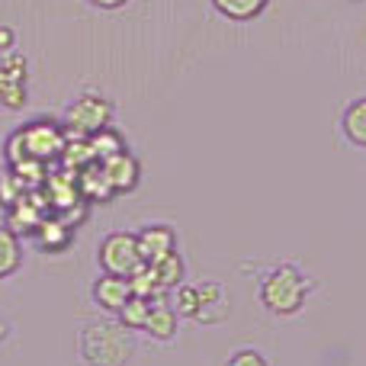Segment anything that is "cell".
I'll use <instances>...</instances> for the list:
<instances>
[{
    "instance_id": "15",
    "label": "cell",
    "mask_w": 366,
    "mask_h": 366,
    "mask_svg": "<svg viewBox=\"0 0 366 366\" xmlns=\"http://www.w3.org/2000/svg\"><path fill=\"white\" fill-rule=\"evenodd\" d=\"M19 267V238L10 228H0V280Z\"/></svg>"
},
{
    "instance_id": "22",
    "label": "cell",
    "mask_w": 366,
    "mask_h": 366,
    "mask_svg": "<svg viewBox=\"0 0 366 366\" xmlns=\"http://www.w3.org/2000/svg\"><path fill=\"white\" fill-rule=\"evenodd\" d=\"M228 366H267V360L257 350H238V354L228 360Z\"/></svg>"
},
{
    "instance_id": "3",
    "label": "cell",
    "mask_w": 366,
    "mask_h": 366,
    "mask_svg": "<svg viewBox=\"0 0 366 366\" xmlns=\"http://www.w3.org/2000/svg\"><path fill=\"white\" fill-rule=\"evenodd\" d=\"M109 113H113V107H109L103 97L84 94L81 100L68 109V116H64V126H61L64 139H90V135H97L100 129H107Z\"/></svg>"
},
{
    "instance_id": "16",
    "label": "cell",
    "mask_w": 366,
    "mask_h": 366,
    "mask_svg": "<svg viewBox=\"0 0 366 366\" xmlns=\"http://www.w3.org/2000/svg\"><path fill=\"white\" fill-rule=\"evenodd\" d=\"M148 309H152V299L132 296L119 312H116V315H119V325H122V328H145Z\"/></svg>"
},
{
    "instance_id": "23",
    "label": "cell",
    "mask_w": 366,
    "mask_h": 366,
    "mask_svg": "<svg viewBox=\"0 0 366 366\" xmlns=\"http://www.w3.org/2000/svg\"><path fill=\"white\" fill-rule=\"evenodd\" d=\"M13 45V29L10 26H0V49H10Z\"/></svg>"
},
{
    "instance_id": "2",
    "label": "cell",
    "mask_w": 366,
    "mask_h": 366,
    "mask_svg": "<svg viewBox=\"0 0 366 366\" xmlns=\"http://www.w3.org/2000/svg\"><path fill=\"white\" fill-rule=\"evenodd\" d=\"M305 292H309V280L296 270V267H280L260 286V299L270 312L277 315H292V312L302 309Z\"/></svg>"
},
{
    "instance_id": "4",
    "label": "cell",
    "mask_w": 366,
    "mask_h": 366,
    "mask_svg": "<svg viewBox=\"0 0 366 366\" xmlns=\"http://www.w3.org/2000/svg\"><path fill=\"white\" fill-rule=\"evenodd\" d=\"M145 264L139 254V234L132 232H113L100 244V267L116 277H132Z\"/></svg>"
},
{
    "instance_id": "1",
    "label": "cell",
    "mask_w": 366,
    "mask_h": 366,
    "mask_svg": "<svg viewBox=\"0 0 366 366\" xmlns=\"http://www.w3.org/2000/svg\"><path fill=\"white\" fill-rule=\"evenodd\" d=\"M81 354L90 366H122L132 354L126 328L116 322H100L84 328L81 335Z\"/></svg>"
},
{
    "instance_id": "20",
    "label": "cell",
    "mask_w": 366,
    "mask_h": 366,
    "mask_svg": "<svg viewBox=\"0 0 366 366\" xmlns=\"http://www.w3.org/2000/svg\"><path fill=\"white\" fill-rule=\"evenodd\" d=\"M177 312L187 318H196V312H199V290L196 286H183L177 292Z\"/></svg>"
},
{
    "instance_id": "10",
    "label": "cell",
    "mask_w": 366,
    "mask_h": 366,
    "mask_svg": "<svg viewBox=\"0 0 366 366\" xmlns=\"http://www.w3.org/2000/svg\"><path fill=\"white\" fill-rule=\"evenodd\" d=\"M145 331L154 341H171L174 331H177V312L167 309L164 302H154L152 299V309H148V318H145Z\"/></svg>"
},
{
    "instance_id": "11",
    "label": "cell",
    "mask_w": 366,
    "mask_h": 366,
    "mask_svg": "<svg viewBox=\"0 0 366 366\" xmlns=\"http://www.w3.org/2000/svg\"><path fill=\"white\" fill-rule=\"evenodd\" d=\"M148 270H152V277H154V283H158V290L164 292V290H174V286L180 283V277H183V260L177 257V251H171V254H164V257H158V260H148Z\"/></svg>"
},
{
    "instance_id": "14",
    "label": "cell",
    "mask_w": 366,
    "mask_h": 366,
    "mask_svg": "<svg viewBox=\"0 0 366 366\" xmlns=\"http://www.w3.org/2000/svg\"><path fill=\"white\" fill-rule=\"evenodd\" d=\"M215 10L228 19H254L267 10L270 0H212Z\"/></svg>"
},
{
    "instance_id": "5",
    "label": "cell",
    "mask_w": 366,
    "mask_h": 366,
    "mask_svg": "<svg viewBox=\"0 0 366 366\" xmlns=\"http://www.w3.org/2000/svg\"><path fill=\"white\" fill-rule=\"evenodd\" d=\"M19 145H23V158L36 161H51L64 152V129H58L55 122H29L26 129H19Z\"/></svg>"
},
{
    "instance_id": "8",
    "label": "cell",
    "mask_w": 366,
    "mask_h": 366,
    "mask_svg": "<svg viewBox=\"0 0 366 366\" xmlns=\"http://www.w3.org/2000/svg\"><path fill=\"white\" fill-rule=\"evenodd\" d=\"M174 244H177V234H174L167 225H148L145 232L139 234V254H142L145 264L148 260L164 257V254H171Z\"/></svg>"
},
{
    "instance_id": "21",
    "label": "cell",
    "mask_w": 366,
    "mask_h": 366,
    "mask_svg": "<svg viewBox=\"0 0 366 366\" xmlns=\"http://www.w3.org/2000/svg\"><path fill=\"white\" fill-rule=\"evenodd\" d=\"M0 103L10 109H19L26 103V94H23V84H10V87H0Z\"/></svg>"
},
{
    "instance_id": "18",
    "label": "cell",
    "mask_w": 366,
    "mask_h": 366,
    "mask_svg": "<svg viewBox=\"0 0 366 366\" xmlns=\"http://www.w3.org/2000/svg\"><path fill=\"white\" fill-rule=\"evenodd\" d=\"M26 81V58H6L0 64V87H10V84H23Z\"/></svg>"
},
{
    "instance_id": "19",
    "label": "cell",
    "mask_w": 366,
    "mask_h": 366,
    "mask_svg": "<svg viewBox=\"0 0 366 366\" xmlns=\"http://www.w3.org/2000/svg\"><path fill=\"white\" fill-rule=\"evenodd\" d=\"M19 189H23V183L16 174H0V206L10 209L19 199Z\"/></svg>"
},
{
    "instance_id": "17",
    "label": "cell",
    "mask_w": 366,
    "mask_h": 366,
    "mask_svg": "<svg viewBox=\"0 0 366 366\" xmlns=\"http://www.w3.org/2000/svg\"><path fill=\"white\" fill-rule=\"evenodd\" d=\"M90 148H94V158L97 161H107V158H113L116 152H122V139L116 132L100 129L97 135H90Z\"/></svg>"
},
{
    "instance_id": "7",
    "label": "cell",
    "mask_w": 366,
    "mask_h": 366,
    "mask_svg": "<svg viewBox=\"0 0 366 366\" xmlns=\"http://www.w3.org/2000/svg\"><path fill=\"white\" fill-rule=\"evenodd\" d=\"M100 167L107 174V183L113 187V193H129L139 183V161L126 152H116L113 158L100 161Z\"/></svg>"
},
{
    "instance_id": "9",
    "label": "cell",
    "mask_w": 366,
    "mask_h": 366,
    "mask_svg": "<svg viewBox=\"0 0 366 366\" xmlns=\"http://www.w3.org/2000/svg\"><path fill=\"white\" fill-rule=\"evenodd\" d=\"M39 222H42V215H39V196H19L10 206V232L16 238L19 234H36Z\"/></svg>"
},
{
    "instance_id": "6",
    "label": "cell",
    "mask_w": 366,
    "mask_h": 366,
    "mask_svg": "<svg viewBox=\"0 0 366 366\" xmlns=\"http://www.w3.org/2000/svg\"><path fill=\"white\" fill-rule=\"evenodd\" d=\"M94 299L100 309L107 312H119L122 305L132 299V286H129V277H116V273H103L100 280L94 283Z\"/></svg>"
},
{
    "instance_id": "24",
    "label": "cell",
    "mask_w": 366,
    "mask_h": 366,
    "mask_svg": "<svg viewBox=\"0 0 366 366\" xmlns=\"http://www.w3.org/2000/svg\"><path fill=\"white\" fill-rule=\"evenodd\" d=\"M90 4L103 6V10H116V6H122V4H126V0H90Z\"/></svg>"
},
{
    "instance_id": "13",
    "label": "cell",
    "mask_w": 366,
    "mask_h": 366,
    "mask_svg": "<svg viewBox=\"0 0 366 366\" xmlns=\"http://www.w3.org/2000/svg\"><path fill=\"white\" fill-rule=\"evenodd\" d=\"M344 135H347L354 145L366 148V97L363 100H354L347 109H344Z\"/></svg>"
},
{
    "instance_id": "12",
    "label": "cell",
    "mask_w": 366,
    "mask_h": 366,
    "mask_svg": "<svg viewBox=\"0 0 366 366\" xmlns=\"http://www.w3.org/2000/svg\"><path fill=\"white\" fill-rule=\"evenodd\" d=\"M36 238H39V244H42L45 251H61V247L71 244V228L64 225L58 215H45V219L39 222V228H36Z\"/></svg>"
}]
</instances>
